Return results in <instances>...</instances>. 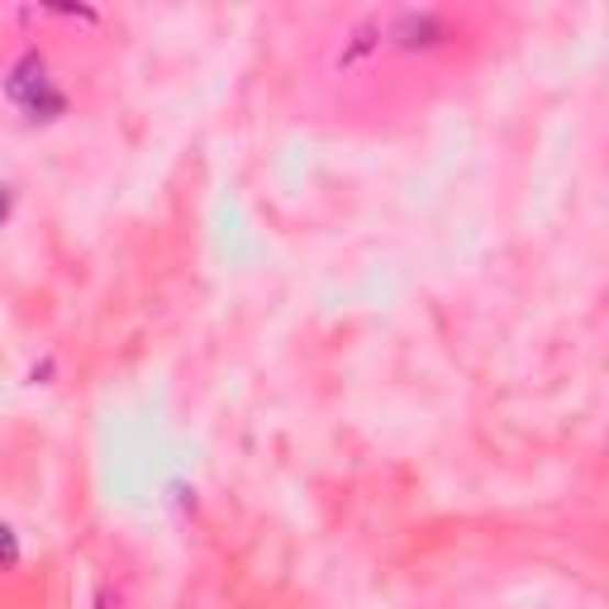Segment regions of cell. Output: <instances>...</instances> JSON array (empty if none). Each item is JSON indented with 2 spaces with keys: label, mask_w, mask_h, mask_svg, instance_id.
Segmentation results:
<instances>
[{
  "label": "cell",
  "mask_w": 609,
  "mask_h": 609,
  "mask_svg": "<svg viewBox=\"0 0 609 609\" xmlns=\"http://www.w3.org/2000/svg\"><path fill=\"white\" fill-rule=\"evenodd\" d=\"M5 96L29 114V120H48V114H63L67 110V96L57 91V81L48 77V63H43V53H34V48H29L20 63L10 67Z\"/></svg>",
  "instance_id": "1"
},
{
  "label": "cell",
  "mask_w": 609,
  "mask_h": 609,
  "mask_svg": "<svg viewBox=\"0 0 609 609\" xmlns=\"http://www.w3.org/2000/svg\"><path fill=\"white\" fill-rule=\"evenodd\" d=\"M5 214H10V196H0V220H5Z\"/></svg>",
  "instance_id": "2"
}]
</instances>
